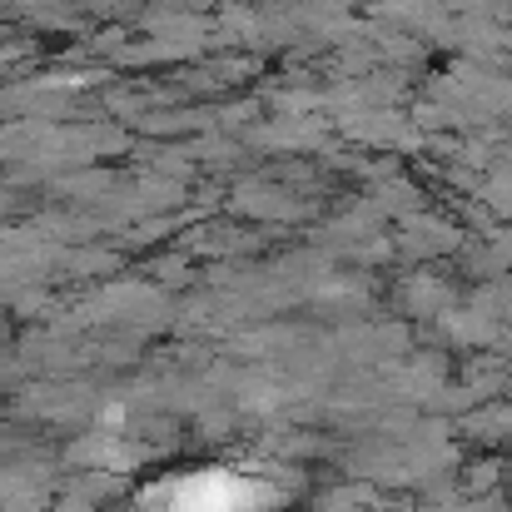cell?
<instances>
[{
    "mask_svg": "<svg viewBox=\"0 0 512 512\" xmlns=\"http://www.w3.org/2000/svg\"><path fill=\"white\" fill-rule=\"evenodd\" d=\"M249 488H239L234 478L224 473H194V478H179L170 483L155 503L160 512H244L249 503Z\"/></svg>",
    "mask_w": 512,
    "mask_h": 512,
    "instance_id": "cell-1",
    "label": "cell"
}]
</instances>
